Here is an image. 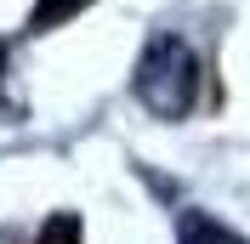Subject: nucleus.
<instances>
[{"mask_svg":"<svg viewBox=\"0 0 250 244\" xmlns=\"http://www.w3.org/2000/svg\"><path fill=\"white\" fill-rule=\"evenodd\" d=\"M34 244H80V216H74V210L46 216V227L34 233Z\"/></svg>","mask_w":250,"mask_h":244,"instance_id":"20e7f679","label":"nucleus"},{"mask_svg":"<svg viewBox=\"0 0 250 244\" xmlns=\"http://www.w3.org/2000/svg\"><path fill=\"white\" fill-rule=\"evenodd\" d=\"M131 91L148 114L159 120H182L188 108L199 102V57L182 34H154L148 51L137 57V74H131Z\"/></svg>","mask_w":250,"mask_h":244,"instance_id":"f257e3e1","label":"nucleus"},{"mask_svg":"<svg viewBox=\"0 0 250 244\" xmlns=\"http://www.w3.org/2000/svg\"><path fill=\"white\" fill-rule=\"evenodd\" d=\"M85 6H91V0H34L29 29H34V34H46V29H57V23H68V17H80Z\"/></svg>","mask_w":250,"mask_h":244,"instance_id":"7ed1b4c3","label":"nucleus"},{"mask_svg":"<svg viewBox=\"0 0 250 244\" xmlns=\"http://www.w3.org/2000/svg\"><path fill=\"white\" fill-rule=\"evenodd\" d=\"M0 68H6V46H0Z\"/></svg>","mask_w":250,"mask_h":244,"instance_id":"39448f33","label":"nucleus"},{"mask_svg":"<svg viewBox=\"0 0 250 244\" xmlns=\"http://www.w3.org/2000/svg\"><path fill=\"white\" fill-rule=\"evenodd\" d=\"M176 244H245V233H233L228 222H216L205 210H182L176 216Z\"/></svg>","mask_w":250,"mask_h":244,"instance_id":"f03ea898","label":"nucleus"}]
</instances>
